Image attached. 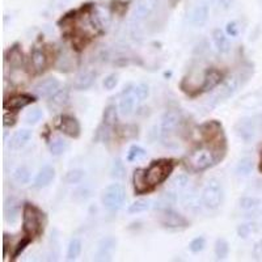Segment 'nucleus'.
I'll return each mask as SVG.
<instances>
[{"instance_id": "4", "label": "nucleus", "mask_w": 262, "mask_h": 262, "mask_svg": "<svg viewBox=\"0 0 262 262\" xmlns=\"http://www.w3.org/2000/svg\"><path fill=\"white\" fill-rule=\"evenodd\" d=\"M126 199V192L120 183H111L102 192L101 201L105 209L109 211H117L122 207Z\"/></svg>"}, {"instance_id": "22", "label": "nucleus", "mask_w": 262, "mask_h": 262, "mask_svg": "<svg viewBox=\"0 0 262 262\" xmlns=\"http://www.w3.org/2000/svg\"><path fill=\"white\" fill-rule=\"evenodd\" d=\"M68 100H70V91L67 88L58 89V91L51 96L49 106H50L51 109H54V110H57V109L66 106Z\"/></svg>"}, {"instance_id": "41", "label": "nucleus", "mask_w": 262, "mask_h": 262, "mask_svg": "<svg viewBox=\"0 0 262 262\" xmlns=\"http://www.w3.org/2000/svg\"><path fill=\"white\" fill-rule=\"evenodd\" d=\"M30 243H32V239H30V237L25 236L24 239H21V241H20V243L16 245V248H15V252H13V254H12V259H16L17 257H19L20 254L24 252V250H25V248Z\"/></svg>"}, {"instance_id": "49", "label": "nucleus", "mask_w": 262, "mask_h": 262, "mask_svg": "<svg viewBox=\"0 0 262 262\" xmlns=\"http://www.w3.org/2000/svg\"><path fill=\"white\" fill-rule=\"evenodd\" d=\"M219 4L223 10H230L234 4V0H219Z\"/></svg>"}, {"instance_id": "46", "label": "nucleus", "mask_w": 262, "mask_h": 262, "mask_svg": "<svg viewBox=\"0 0 262 262\" xmlns=\"http://www.w3.org/2000/svg\"><path fill=\"white\" fill-rule=\"evenodd\" d=\"M189 183V180H188L186 176H183V174H181V176L176 177L173 180V182H172V186L174 188V189H183V188H186V185Z\"/></svg>"}, {"instance_id": "28", "label": "nucleus", "mask_w": 262, "mask_h": 262, "mask_svg": "<svg viewBox=\"0 0 262 262\" xmlns=\"http://www.w3.org/2000/svg\"><path fill=\"white\" fill-rule=\"evenodd\" d=\"M154 4H155L154 0H140L139 6H138L135 13H134V19L136 21H139V20L144 19L145 16H148L152 8H154Z\"/></svg>"}, {"instance_id": "44", "label": "nucleus", "mask_w": 262, "mask_h": 262, "mask_svg": "<svg viewBox=\"0 0 262 262\" xmlns=\"http://www.w3.org/2000/svg\"><path fill=\"white\" fill-rule=\"evenodd\" d=\"M102 84H104V88L106 89V91H111V89H114L116 87H117L118 76L116 75V73H111V75L106 76Z\"/></svg>"}, {"instance_id": "30", "label": "nucleus", "mask_w": 262, "mask_h": 262, "mask_svg": "<svg viewBox=\"0 0 262 262\" xmlns=\"http://www.w3.org/2000/svg\"><path fill=\"white\" fill-rule=\"evenodd\" d=\"M80 252H82V241L80 239H72L68 244V248H67V259L68 261H75L78 257L80 256Z\"/></svg>"}, {"instance_id": "20", "label": "nucleus", "mask_w": 262, "mask_h": 262, "mask_svg": "<svg viewBox=\"0 0 262 262\" xmlns=\"http://www.w3.org/2000/svg\"><path fill=\"white\" fill-rule=\"evenodd\" d=\"M6 60L8 62L10 67H12L15 70H20L24 66V55H22V51L19 48V45H13L12 48L8 50V53L6 54Z\"/></svg>"}, {"instance_id": "36", "label": "nucleus", "mask_w": 262, "mask_h": 262, "mask_svg": "<svg viewBox=\"0 0 262 262\" xmlns=\"http://www.w3.org/2000/svg\"><path fill=\"white\" fill-rule=\"evenodd\" d=\"M84 176H86V172L83 169H72V171L67 172V174L64 176V181L68 185H73V183H79Z\"/></svg>"}, {"instance_id": "24", "label": "nucleus", "mask_w": 262, "mask_h": 262, "mask_svg": "<svg viewBox=\"0 0 262 262\" xmlns=\"http://www.w3.org/2000/svg\"><path fill=\"white\" fill-rule=\"evenodd\" d=\"M19 203L13 198L8 199L6 202V206H4V219H6V221H8V223H15V221L17 220V218H19Z\"/></svg>"}, {"instance_id": "27", "label": "nucleus", "mask_w": 262, "mask_h": 262, "mask_svg": "<svg viewBox=\"0 0 262 262\" xmlns=\"http://www.w3.org/2000/svg\"><path fill=\"white\" fill-rule=\"evenodd\" d=\"M214 252H215V257L216 259H226L230 254V244L228 241L226 240L224 237H219L218 240L215 241V248H214Z\"/></svg>"}, {"instance_id": "45", "label": "nucleus", "mask_w": 262, "mask_h": 262, "mask_svg": "<svg viewBox=\"0 0 262 262\" xmlns=\"http://www.w3.org/2000/svg\"><path fill=\"white\" fill-rule=\"evenodd\" d=\"M254 231L253 224H240L237 227V235L241 237V239H246Z\"/></svg>"}, {"instance_id": "3", "label": "nucleus", "mask_w": 262, "mask_h": 262, "mask_svg": "<svg viewBox=\"0 0 262 262\" xmlns=\"http://www.w3.org/2000/svg\"><path fill=\"white\" fill-rule=\"evenodd\" d=\"M46 224H48L46 214L38 206L29 202L24 203L22 206V231L25 236L34 240L44 234Z\"/></svg>"}, {"instance_id": "47", "label": "nucleus", "mask_w": 262, "mask_h": 262, "mask_svg": "<svg viewBox=\"0 0 262 262\" xmlns=\"http://www.w3.org/2000/svg\"><path fill=\"white\" fill-rule=\"evenodd\" d=\"M3 123H4V126H15V125H16V116H15V114H12L10 111V113H8V111H6V113H4V117H3Z\"/></svg>"}, {"instance_id": "34", "label": "nucleus", "mask_w": 262, "mask_h": 262, "mask_svg": "<svg viewBox=\"0 0 262 262\" xmlns=\"http://www.w3.org/2000/svg\"><path fill=\"white\" fill-rule=\"evenodd\" d=\"M131 3L130 0H111L110 2V11L111 13H116L118 16H123L126 13L129 4Z\"/></svg>"}, {"instance_id": "38", "label": "nucleus", "mask_w": 262, "mask_h": 262, "mask_svg": "<svg viewBox=\"0 0 262 262\" xmlns=\"http://www.w3.org/2000/svg\"><path fill=\"white\" fill-rule=\"evenodd\" d=\"M110 176L113 177V178H122V177L125 176V167H123V163L120 159L114 160L110 169Z\"/></svg>"}, {"instance_id": "31", "label": "nucleus", "mask_w": 262, "mask_h": 262, "mask_svg": "<svg viewBox=\"0 0 262 262\" xmlns=\"http://www.w3.org/2000/svg\"><path fill=\"white\" fill-rule=\"evenodd\" d=\"M151 201L149 199H138V201H135L134 203H131V205L129 206V209H127V211H129V214H139V212H144L147 211V210L151 209Z\"/></svg>"}, {"instance_id": "12", "label": "nucleus", "mask_w": 262, "mask_h": 262, "mask_svg": "<svg viewBox=\"0 0 262 262\" xmlns=\"http://www.w3.org/2000/svg\"><path fill=\"white\" fill-rule=\"evenodd\" d=\"M181 122V113L177 110H168L161 118L160 134L163 138H167L172 134Z\"/></svg>"}, {"instance_id": "2", "label": "nucleus", "mask_w": 262, "mask_h": 262, "mask_svg": "<svg viewBox=\"0 0 262 262\" xmlns=\"http://www.w3.org/2000/svg\"><path fill=\"white\" fill-rule=\"evenodd\" d=\"M226 152H227V143L206 142V145L194 149L183 159V163L190 172L198 173L220 163L224 159Z\"/></svg>"}, {"instance_id": "51", "label": "nucleus", "mask_w": 262, "mask_h": 262, "mask_svg": "<svg viewBox=\"0 0 262 262\" xmlns=\"http://www.w3.org/2000/svg\"><path fill=\"white\" fill-rule=\"evenodd\" d=\"M171 2H172V3H176L177 0H171Z\"/></svg>"}, {"instance_id": "1", "label": "nucleus", "mask_w": 262, "mask_h": 262, "mask_svg": "<svg viewBox=\"0 0 262 262\" xmlns=\"http://www.w3.org/2000/svg\"><path fill=\"white\" fill-rule=\"evenodd\" d=\"M176 164V160H172V159H159V160L152 161L144 169H136L133 177L135 194L142 196V194L154 192L173 173Z\"/></svg>"}, {"instance_id": "8", "label": "nucleus", "mask_w": 262, "mask_h": 262, "mask_svg": "<svg viewBox=\"0 0 262 262\" xmlns=\"http://www.w3.org/2000/svg\"><path fill=\"white\" fill-rule=\"evenodd\" d=\"M223 78H224V75H223V72L219 71L218 68H214V67L207 68V70L205 71V75H203L202 84H201V87H198V88L196 89L193 97H194V96L202 95V93H206V92H210L214 88H216L221 83Z\"/></svg>"}, {"instance_id": "13", "label": "nucleus", "mask_w": 262, "mask_h": 262, "mask_svg": "<svg viewBox=\"0 0 262 262\" xmlns=\"http://www.w3.org/2000/svg\"><path fill=\"white\" fill-rule=\"evenodd\" d=\"M235 131L241 139L245 140V142H250L256 134L254 121L252 118H243V120L237 121V123L235 125Z\"/></svg>"}, {"instance_id": "40", "label": "nucleus", "mask_w": 262, "mask_h": 262, "mask_svg": "<svg viewBox=\"0 0 262 262\" xmlns=\"http://www.w3.org/2000/svg\"><path fill=\"white\" fill-rule=\"evenodd\" d=\"M206 246V239L202 236L196 237L194 240H192V243L189 244V249L192 253H199L205 249Z\"/></svg>"}, {"instance_id": "32", "label": "nucleus", "mask_w": 262, "mask_h": 262, "mask_svg": "<svg viewBox=\"0 0 262 262\" xmlns=\"http://www.w3.org/2000/svg\"><path fill=\"white\" fill-rule=\"evenodd\" d=\"M253 171V161L249 158H244L239 161L236 167V173L241 177L249 176Z\"/></svg>"}, {"instance_id": "43", "label": "nucleus", "mask_w": 262, "mask_h": 262, "mask_svg": "<svg viewBox=\"0 0 262 262\" xmlns=\"http://www.w3.org/2000/svg\"><path fill=\"white\" fill-rule=\"evenodd\" d=\"M134 91H135L136 96L139 97L140 101L145 100L149 95V89L147 84H138V86H134Z\"/></svg>"}, {"instance_id": "50", "label": "nucleus", "mask_w": 262, "mask_h": 262, "mask_svg": "<svg viewBox=\"0 0 262 262\" xmlns=\"http://www.w3.org/2000/svg\"><path fill=\"white\" fill-rule=\"evenodd\" d=\"M258 171L259 173H262V148L259 151V161H258Z\"/></svg>"}, {"instance_id": "37", "label": "nucleus", "mask_w": 262, "mask_h": 262, "mask_svg": "<svg viewBox=\"0 0 262 262\" xmlns=\"http://www.w3.org/2000/svg\"><path fill=\"white\" fill-rule=\"evenodd\" d=\"M42 117H44V113H42L41 109L35 107V109H32V110H29L28 113L25 114L24 121H25V123H28V125H35L38 121H41Z\"/></svg>"}, {"instance_id": "17", "label": "nucleus", "mask_w": 262, "mask_h": 262, "mask_svg": "<svg viewBox=\"0 0 262 262\" xmlns=\"http://www.w3.org/2000/svg\"><path fill=\"white\" fill-rule=\"evenodd\" d=\"M116 245H117V240L114 237H105L100 241L97 249V259H110L113 256L114 250H116Z\"/></svg>"}, {"instance_id": "14", "label": "nucleus", "mask_w": 262, "mask_h": 262, "mask_svg": "<svg viewBox=\"0 0 262 262\" xmlns=\"http://www.w3.org/2000/svg\"><path fill=\"white\" fill-rule=\"evenodd\" d=\"M59 88V80L55 78H48V79L41 80V82L35 84L34 92L38 97L46 98L51 97Z\"/></svg>"}, {"instance_id": "29", "label": "nucleus", "mask_w": 262, "mask_h": 262, "mask_svg": "<svg viewBox=\"0 0 262 262\" xmlns=\"http://www.w3.org/2000/svg\"><path fill=\"white\" fill-rule=\"evenodd\" d=\"M147 158V152L140 145H131L127 152L126 160L129 163H135V161H142Z\"/></svg>"}, {"instance_id": "35", "label": "nucleus", "mask_w": 262, "mask_h": 262, "mask_svg": "<svg viewBox=\"0 0 262 262\" xmlns=\"http://www.w3.org/2000/svg\"><path fill=\"white\" fill-rule=\"evenodd\" d=\"M13 180L20 185H26L30 180V172L26 167H19L13 172Z\"/></svg>"}, {"instance_id": "16", "label": "nucleus", "mask_w": 262, "mask_h": 262, "mask_svg": "<svg viewBox=\"0 0 262 262\" xmlns=\"http://www.w3.org/2000/svg\"><path fill=\"white\" fill-rule=\"evenodd\" d=\"M55 178V171L54 168L50 165H45L41 168V171L38 172V174L35 176L34 182H33V186L35 189H44V188L49 186L51 183V181Z\"/></svg>"}, {"instance_id": "26", "label": "nucleus", "mask_w": 262, "mask_h": 262, "mask_svg": "<svg viewBox=\"0 0 262 262\" xmlns=\"http://www.w3.org/2000/svg\"><path fill=\"white\" fill-rule=\"evenodd\" d=\"M177 201V197L173 192H167L164 193L163 196L159 197V199H156L155 207L156 210L161 211V210H165V209H171V206H173Z\"/></svg>"}, {"instance_id": "11", "label": "nucleus", "mask_w": 262, "mask_h": 262, "mask_svg": "<svg viewBox=\"0 0 262 262\" xmlns=\"http://www.w3.org/2000/svg\"><path fill=\"white\" fill-rule=\"evenodd\" d=\"M33 102H35L34 96L28 95V93H19V95H13L10 98H7L3 104V107L4 110L17 111L26 107L28 105L33 104Z\"/></svg>"}, {"instance_id": "23", "label": "nucleus", "mask_w": 262, "mask_h": 262, "mask_svg": "<svg viewBox=\"0 0 262 262\" xmlns=\"http://www.w3.org/2000/svg\"><path fill=\"white\" fill-rule=\"evenodd\" d=\"M212 38H214V44L215 46H216V49H218L219 53L226 54L230 51V40H228V37L221 29H215L214 33H212Z\"/></svg>"}, {"instance_id": "25", "label": "nucleus", "mask_w": 262, "mask_h": 262, "mask_svg": "<svg viewBox=\"0 0 262 262\" xmlns=\"http://www.w3.org/2000/svg\"><path fill=\"white\" fill-rule=\"evenodd\" d=\"M117 121L118 110L117 107H116V105H107V106L105 107L104 114H102V125L113 129V127L117 125Z\"/></svg>"}, {"instance_id": "18", "label": "nucleus", "mask_w": 262, "mask_h": 262, "mask_svg": "<svg viewBox=\"0 0 262 262\" xmlns=\"http://www.w3.org/2000/svg\"><path fill=\"white\" fill-rule=\"evenodd\" d=\"M95 72L93 71H82L79 72L78 75L75 76V79H73L72 83V87L73 89L76 91H84V89H88L89 87H92L93 82H95Z\"/></svg>"}, {"instance_id": "15", "label": "nucleus", "mask_w": 262, "mask_h": 262, "mask_svg": "<svg viewBox=\"0 0 262 262\" xmlns=\"http://www.w3.org/2000/svg\"><path fill=\"white\" fill-rule=\"evenodd\" d=\"M210 16V10L207 3L205 2H199L190 13V22L194 26H203L207 22Z\"/></svg>"}, {"instance_id": "6", "label": "nucleus", "mask_w": 262, "mask_h": 262, "mask_svg": "<svg viewBox=\"0 0 262 262\" xmlns=\"http://www.w3.org/2000/svg\"><path fill=\"white\" fill-rule=\"evenodd\" d=\"M159 223L163 227L171 228V230L189 227V220L180 212L174 211L173 209L161 210L160 215H159Z\"/></svg>"}, {"instance_id": "19", "label": "nucleus", "mask_w": 262, "mask_h": 262, "mask_svg": "<svg viewBox=\"0 0 262 262\" xmlns=\"http://www.w3.org/2000/svg\"><path fill=\"white\" fill-rule=\"evenodd\" d=\"M30 60H32L33 68H34L38 73L44 72V71L46 70V67L49 66L48 54L40 48L33 49L32 55H30Z\"/></svg>"}, {"instance_id": "9", "label": "nucleus", "mask_w": 262, "mask_h": 262, "mask_svg": "<svg viewBox=\"0 0 262 262\" xmlns=\"http://www.w3.org/2000/svg\"><path fill=\"white\" fill-rule=\"evenodd\" d=\"M138 101H140L139 97L136 96L135 91H134V86H130L127 88H125L121 93L120 97V105H118V109H120V113L125 117H129L135 110V106L138 104Z\"/></svg>"}, {"instance_id": "5", "label": "nucleus", "mask_w": 262, "mask_h": 262, "mask_svg": "<svg viewBox=\"0 0 262 262\" xmlns=\"http://www.w3.org/2000/svg\"><path fill=\"white\" fill-rule=\"evenodd\" d=\"M223 188L220 183L216 180L209 181V183L206 185V188L202 192V197H201V202L205 206L207 210H218L223 203Z\"/></svg>"}, {"instance_id": "33", "label": "nucleus", "mask_w": 262, "mask_h": 262, "mask_svg": "<svg viewBox=\"0 0 262 262\" xmlns=\"http://www.w3.org/2000/svg\"><path fill=\"white\" fill-rule=\"evenodd\" d=\"M67 148H68V144H67L66 140L62 139V138H55V139L50 143V152L51 155L54 156L62 155V154L66 152Z\"/></svg>"}, {"instance_id": "48", "label": "nucleus", "mask_w": 262, "mask_h": 262, "mask_svg": "<svg viewBox=\"0 0 262 262\" xmlns=\"http://www.w3.org/2000/svg\"><path fill=\"white\" fill-rule=\"evenodd\" d=\"M226 30H227V34L231 37H237L239 35V26L235 21H230L226 26Z\"/></svg>"}, {"instance_id": "42", "label": "nucleus", "mask_w": 262, "mask_h": 262, "mask_svg": "<svg viewBox=\"0 0 262 262\" xmlns=\"http://www.w3.org/2000/svg\"><path fill=\"white\" fill-rule=\"evenodd\" d=\"M120 134L122 138H134L135 135H138V127L126 125V126L121 127Z\"/></svg>"}, {"instance_id": "10", "label": "nucleus", "mask_w": 262, "mask_h": 262, "mask_svg": "<svg viewBox=\"0 0 262 262\" xmlns=\"http://www.w3.org/2000/svg\"><path fill=\"white\" fill-rule=\"evenodd\" d=\"M58 129L63 134H66L70 138H79L80 133H82V126H80L79 121L75 117L70 116V114H63L60 116L59 123H58Z\"/></svg>"}, {"instance_id": "21", "label": "nucleus", "mask_w": 262, "mask_h": 262, "mask_svg": "<svg viewBox=\"0 0 262 262\" xmlns=\"http://www.w3.org/2000/svg\"><path fill=\"white\" fill-rule=\"evenodd\" d=\"M32 138V131L28 129H21L19 131L13 134V136L10 140V147L12 149H20L22 148L26 143Z\"/></svg>"}, {"instance_id": "7", "label": "nucleus", "mask_w": 262, "mask_h": 262, "mask_svg": "<svg viewBox=\"0 0 262 262\" xmlns=\"http://www.w3.org/2000/svg\"><path fill=\"white\" fill-rule=\"evenodd\" d=\"M243 72H241V75L239 73V75H232L230 78V79L227 80V82L221 86V88L219 89V92L216 93V95L212 97L211 100V105L212 106H215V105H218L219 102L224 101V100H227V98H230L231 96L235 95V92L239 89V87H240V84H243L241 83V79H243Z\"/></svg>"}, {"instance_id": "39", "label": "nucleus", "mask_w": 262, "mask_h": 262, "mask_svg": "<svg viewBox=\"0 0 262 262\" xmlns=\"http://www.w3.org/2000/svg\"><path fill=\"white\" fill-rule=\"evenodd\" d=\"M259 205V199L254 197H244L240 199V207L243 210H253Z\"/></svg>"}]
</instances>
